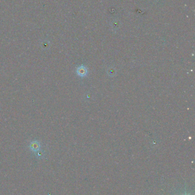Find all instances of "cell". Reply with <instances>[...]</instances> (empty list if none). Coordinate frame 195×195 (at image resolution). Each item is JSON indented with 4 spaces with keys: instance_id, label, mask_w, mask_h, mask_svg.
Returning <instances> with one entry per match:
<instances>
[{
    "instance_id": "obj_1",
    "label": "cell",
    "mask_w": 195,
    "mask_h": 195,
    "mask_svg": "<svg viewBox=\"0 0 195 195\" xmlns=\"http://www.w3.org/2000/svg\"><path fill=\"white\" fill-rule=\"evenodd\" d=\"M29 147L32 151L35 153H38L41 149V144L38 142V141L34 140L30 143Z\"/></svg>"
},
{
    "instance_id": "obj_2",
    "label": "cell",
    "mask_w": 195,
    "mask_h": 195,
    "mask_svg": "<svg viewBox=\"0 0 195 195\" xmlns=\"http://www.w3.org/2000/svg\"><path fill=\"white\" fill-rule=\"evenodd\" d=\"M76 72L78 76H79L80 77H83L86 76L88 70L84 66H81L77 67Z\"/></svg>"
}]
</instances>
